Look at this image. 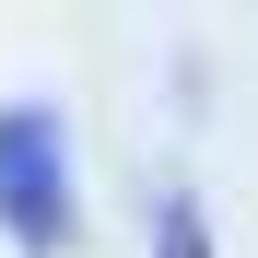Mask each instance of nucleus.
<instances>
[{"label":"nucleus","mask_w":258,"mask_h":258,"mask_svg":"<svg viewBox=\"0 0 258 258\" xmlns=\"http://www.w3.org/2000/svg\"><path fill=\"white\" fill-rule=\"evenodd\" d=\"M0 235L24 258H71V235H82L59 106H0Z\"/></svg>","instance_id":"1"},{"label":"nucleus","mask_w":258,"mask_h":258,"mask_svg":"<svg viewBox=\"0 0 258 258\" xmlns=\"http://www.w3.org/2000/svg\"><path fill=\"white\" fill-rule=\"evenodd\" d=\"M153 258H211V223H200V200H188V188H164V200H153Z\"/></svg>","instance_id":"2"}]
</instances>
